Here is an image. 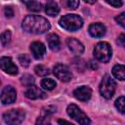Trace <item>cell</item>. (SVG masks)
Returning <instances> with one entry per match:
<instances>
[{
    "label": "cell",
    "mask_w": 125,
    "mask_h": 125,
    "mask_svg": "<svg viewBox=\"0 0 125 125\" xmlns=\"http://www.w3.org/2000/svg\"><path fill=\"white\" fill-rule=\"evenodd\" d=\"M21 26L26 32L34 33V34L45 33L51 27L50 22L45 18L35 15L26 16L22 21Z\"/></svg>",
    "instance_id": "6da1fadb"
},
{
    "label": "cell",
    "mask_w": 125,
    "mask_h": 125,
    "mask_svg": "<svg viewBox=\"0 0 125 125\" xmlns=\"http://www.w3.org/2000/svg\"><path fill=\"white\" fill-rule=\"evenodd\" d=\"M59 22H60V25L62 28H64L68 31L78 30L83 25V20L79 16L74 15V14H69V15L62 16L60 19Z\"/></svg>",
    "instance_id": "7a4b0ae2"
},
{
    "label": "cell",
    "mask_w": 125,
    "mask_h": 125,
    "mask_svg": "<svg viewBox=\"0 0 125 125\" xmlns=\"http://www.w3.org/2000/svg\"><path fill=\"white\" fill-rule=\"evenodd\" d=\"M94 55L95 58L102 62H107L112 55L111 47L106 42H100L95 46L94 49Z\"/></svg>",
    "instance_id": "3957f363"
},
{
    "label": "cell",
    "mask_w": 125,
    "mask_h": 125,
    "mask_svg": "<svg viewBox=\"0 0 125 125\" xmlns=\"http://www.w3.org/2000/svg\"><path fill=\"white\" fill-rule=\"evenodd\" d=\"M116 89V82L109 76V75H104V78L102 79V82L100 84V93L101 95L108 100L110 99Z\"/></svg>",
    "instance_id": "277c9868"
},
{
    "label": "cell",
    "mask_w": 125,
    "mask_h": 125,
    "mask_svg": "<svg viewBox=\"0 0 125 125\" xmlns=\"http://www.w3.org/2000/svg\"><path fill=\"white\" fill-rule=\"evenodd\" d=\"M66 112L67 114L76 122H78L79 124L82 125H86V124H90V119L88 118V116L74 104H71L67 106L66 108Z\"/></svg>",
    "instance_id": "5b68a950"
},
{
    "label": "cell",
    "mask_w": 125,
    "mask_h": 125,
    "mask_svg": "<svg viewBox=\"0 0 125 125\" xmlns=\"http://www.w3.org/2000/svg\"><path fill=\"white\" fill-rule=\"evenodd\" d=\"M25 116V113L21 109H12L9 111H6L3 114V119L7 124L10 125H16L20 124L23 121Z\"/></svg>",
    "instance_id": "8992f818"
},
{
    "label": "cell",
    "mask_w": 125,
    "mask_h": 125,
    "mask_svg": "<svg viewBox=\"0 0 125 125\" xmlns=\"http://www.w3.org/2000/svg\"><path fill=\"white\" fill-rule=\"evenodd\" d=\"M54 74L62 82H68L72 78V73L69 68L62 63H57L54 66Z\"/></svg>",
    "instance_id": "52a82bcc"
},
{
    "label": "cell",
    "mask_w": 125,
    "mask_h": 125,
    "mask_svg": "<svg viewBox=\"0 0 125 125\" xmlns=\"http://www.w3.org/2000/svg\"><path fill=\"white\" fill-rule=\"evenodd\" d=\"M17 92L12 86H6L3 88L1 93V102L3 104H12L16 101Z\"/></svg>",
    "instance_id": "ba28073f"
},
{
    "label": "cell",
    "mask_w": 125,
    "mask_h": 125,
    "mask_svg": "<svg viewBox=\"0 0 125 125\" xmlns=\"http://www.w3.org/2000/svg\"><path fill=\"white\" fill-rule=\"evenodd\" d=\"M0 65L2 70H4L6 73H9L12 75H16L18 73V67L13 62L10 57H2L0 60Z\"/></svg>",
    "instance_id": "9c48e42d"
},
{
    "label": "cell",
    "mask_w": 125,
    "mask_h": 125,
    "mask_svg": "<svg viewBox=\"0 0 125 125\" xmlns=\"http://www.w3.org/2000/svg\"><path fill=\"white\" fill-rule=\"evenodd\" d=\"M73 96L81 102H87L92 96V90L88 86H80L73 91Z\"/></svg>",
    "instance_id": "30bf717a"
},
{
    "label": "cell",
    "mask_w": 125,
    "mask_h": 125,
    "mask_svg": "<svg viewBox=\"0 0 125 125\" xmlns=\"http://www.w3.org/2000/svg\"><path fill=\"white\" fill-rule=\"evenodd\" d=\"M66 44H67L68 49L74 55L80 56V55L83 54V52H84V46L77 39H75V38H67L66 39Z\"/></svg>",
    "instance_id": "8fae6325"
},
{
    "label": "cell",
    "mask_w": 125,
    "mask_h": 125,
    "mask_svg": "<svg viewBox=\"0 0 125 125\" xmlns=\"http://www.w3.org/2000/svg\"><path fill=\"white\" fill-rule=\"evenodd\" d=\"M30 51H31V54L32 56L39 60V59H42L43 56L45 55L46 53V47L43 43L39 42V41H35L33 43H31L30 45Z\"/></svg>",
    "instance_id": "7c38bea8"
},
{
    "label": "cell",
    "mask_w": 125,
    "mask_h": 125,
    "mask_svg": "<svg viewBox=\"0 0 125 125\" xmlns=\"http://www.w3.org/2000/svg\"><path fill=\"white\" fill-rule=\"evenodd\" d=\"M25 97L30 100H36V99H42L46 97V94L38 87L31 85L29 88L25 91Z\"/></svg>",
    "instance_id": "4fadbf2b"
},
{
    "label": "cell",
    "mask_w": 125,
    "mask_h": 125,
    "mask_svg": "<svg viewBox=\"0 0 125 125\" xmlns=\"http://www.w3.org/2000/svg\"><path fill=\"white\" fill-rule=\"evenodd\" d=\"M89 33L92 37H96V38H99V37H102L104 35L105 33V26L100 22H96V23H92L90 26H89Z\"/></svg>",
    "instance_id": "5bb4252c"
},
{
    "label": "cell",
    "mask_w": 125,
    "mask_h": 125,
    "mask_svg": "<svg viewBox=\"0 0 125 125\" xmlns=\"http://www.w3.org/2000/svg\"><path fill=\"white\" fill-rule=\"evenodd\" d=\"M47 42H48V46L52 51H59L60 47H61V41L60 38L57 34L55 33H51L47 36Z\"/></svg>",
    "instance_id": "9a60e30c"
},
{
    "label": "cell",
    "mask_w": 125,
    "mask_h": 125,
    "mask_svg": "<svg viewBox=\"0 0 125 125\" xmlns=\"http://www.w3.org/2000/svg\"><path fill=\"white\" fill-rule=\"evenodd\" d=\"M112 74L118 80H125V65L115 64L112 67Z\"/></svg>",
    "instance_id": "2e32d148"
},
{
    "label": "cell",
    "mask_w": 125,
    "mask_h": 125,
    "mask_svg": "<svg viewBox=\"0 0 125 125\" xmlns=\"http://www.w3.org/2000/svg\"><path fill=\"white\" fill-rule=\"evenodd\" d=\"M45 13L48 15V16H51V17H55L57 16L59 13H60V8L59 6L54 3V2H49L46 6H45Z\"/></svg>",
    "instance_id": "e0dca14e"
},
{
    "label": "cell",
    "mask_w": 125,
    "mask_h": 125,
    "mask_svg": "<svg viewBox=\"0 0 125 125\" xmlns=\"http://www.w3.org/2000/svg\"><path fill=\"white\" fill-rule=\"evenodd\" d=\"M26 7L29 11L32 12H40L42 10V4L36 0H29L26 2Z\"/></svg>",
    "instance_id": "ac0fdd59"
},
{
    "label": "cell",
    "mask_w": 125,
    "mask_h": 125,
    "mask_svg": "<svg viewBox=\"0 0 125 125\" xmlns=\"http://www.w3.org/2000/svg\"><path fill=\"white\" fill-rule=\"evenodd\" d=\"M57 83L51 78H44L41 80V87L45 90H53L56 87Z\"/></svg>",
    "instance_id": "d6986e66"
},
{
    "label": "cell",
    "mask_w": 125,
    "mask_h": 125,
    "mask_svg": "<svg viewBox=\"0 0 125 125\" xmlns=\"http://www.w3.org/2000/svg\"><path fill=\"white\" fill-rule=\"evenodd\" d=\"M34 71H35V73H36L37 75H39V76H46V75L50 74L49 68L46 67V66H44V65H42V64L36 65V66L34 67Z\"/></svg>",
    "instance_id": "ffe728a7"
},
{
    "label": "cell",
    "mask_w": 125,
    "mask_h": 125,
    "mask_svg": "<svg viewBox=\"0 0 125 125\" xmlns=\"http://www.w3.org/2000/svg\"><path fill=\"white\" fill-rule=\"evenodd\" d=\"M115 106L121 113H125V96L118 98L115 101Z\"/></svg>",
    "instance_id": "44dd1931"
},
{
    "label": "cell",
    "mask_w": 125,
    "mask_h": 125,
    "mask_svg": "<svg viewBox=\"0 0 125 125\" xmlns=\"http://www.w3.org/2000/svg\"><path fill=\"white\" fill-rule=\"evenodd\" d=\"M66 9L74 10L79 6V0H62Z\"/></svg>",
    "instance_id": "7402d4cb"
},
{
    "label": "cell",
    "mask_w": 125,
    "mask_h": 125,
    "mask_svg": "<svg viewBox=\"0 0 125 125\" xmlns=\"http://www.w3.org/2000/svg\"><path fill=\"white\" fill-rule=\"evenodd\" d=\"M21 83L25 86H31L34 83V78L30 74H24L21 77Z\"/></svg>",
    "instance_id": "603a6c76"
},
{
    "label": "cell",
    "mask_w": 125,
    "mask_h": 125,
    "mask_svg": "<svg viewBox=\"0 0 125 125\" xmlns=\"http://www.w3.org/2000/svg\"><path fill=\"white\" fill-rule=\"evenodd\" d=\"M11 40V32L10 30H5L2 34H1V43L2 45H7Z\"/></svg>",
    "instance_id": "cb8c5ba5"
},
{
    "label": "cell",
    "mask_w": 125,
    "mask_h": 125,
    "mask_svg": "<svg viewBox=\"0 0 125 125\" xmlns=\"http://www.w3.org/2000/svg\"><path fill=\"white\" fill-rule=\"evenodd\" d=\"M19 62H21V64L24 67H27L29 65V62H30V59L27 55L23 54V55H20L19 56Z\"/></svg>",
    "instance_id": "d4e9b609"
},
{
    "label": "cell",
    "mask_w": 125,
    "mask_h": 125,
    "mask_svg": "<svg viewBox=\"0 0 125 125\" xmlns=\"http://www.w3.org/2000/svg\"><path fill=\"white\" fill-rule=\"evenodd\" d=\"M115 21H117V23L119 25H121L122 27L125 28V12L121 13L120 15H118L117 17H115Z\"/></svg>",
    "instance_id": "484cf974"
},
{
    "label": "cell",
    "mask_w": 125,
    "mask_h": 125,
    "mask_svg": "<svg viewBox=\"0 0 125 125\" xmlns=\"http://www.w3.org/2000/svg\"><path fill=\"white\" fill-rule=\"evenodd\" d=\"M49 123H50V117L48 115H42L36 121V124H49Z\"/></svg>",
    "instance_id": "4316f807"
},
{
    "label": "cell",
    "mask_w": 125,
    "mask_h": 125,
    "mask_svg": "<svg viewBox=\"0 0 125 125\" xmlns=\"http://www.w3.org/2000/svg\"><path fill=\"white\" fill-rule=\"evenodd\" d=\"M105 2L115 8H119L122 6V0H105Z\"/></svg>",
    "instance_id": "83f0119b"
},
{
    "label": "cell",
    "mask_w": 125,
    "mask_h": 125,
    "mask_svg": "<svg viewBox=\"0 0 125 125\" xmlns=\"http://www.w3.org/2000/svg\"><path fill=\"white\" fill-rule=\"evenodd\" d=\"M4 14H5V16H6L7 18H12V17L14 16V11H13L12 7H10V6L5 7V9H4Z\"/></svg>",
    "instance_id": "f1b7e54d"
},
{
    "label": "cell",
    "mask_w": 125,
    "mask_h": 125,
    "mask_svg": "<svg viewBox=\"0 0 125 125\" xmlns=\"http://www.w3.org/2000/svg\"><path fill=\"white\" fill-rule=\"evenodd\" d=\"M117 44L124 47L125 46V34H121L119 35V37L117 38Z\"/></svg>",
    "instance_id": "f546056e"
},
{
    "label": "cell",
    "mask_w": 125,
    "mask_h": 125,
    "mask_svg": "<svg viewBox=\"0 0 125 125\" xmlns=\"http://www.w3.org/2000/svg\"><path fill=\"white\" fill-rule=\"evenodd\" d=\"M90 64H91V68L92 69H97L98 68V65H97V63L95 62H90Z\"/></svg>",
    "instance_id": "4dcf8cb0"
},
{
    "label": "cell",
    "mask_w": 125,
    "mask_h": 125,
    "mask_svg": "<svg viewBox=\"0 0 125 125\" xmlns=\"http://www.w3.org/2000/svg\"><path fill=\"white\" fill-rule=\"evenodd\" d=\"M86 3H88V4H94L97 0H84Z\"/></svg>",
    "instance_id": "1f68e13d"
},
{
    "label": "cell",
    "mask_w": 125,
    "mask_h": 125,
    "mask_svg": "<svg viewBox=\"0 0 125 125\" xmlns=\"http://www.w3.org/2000/svg\"><path fill=\"white\" fill-rule=\"evenodd\" d=\"M58 123H69V122L66 121V120H62V119H60V120H58Z\"/></svg>",
    "instance_id": "d6a6232c"
}]
</instances>
